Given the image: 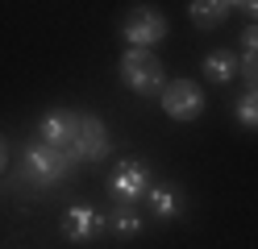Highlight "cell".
Segmentation results:
<instances>
[{
    "label": "cell",
    "instance_id": "obj_14",
    "mask_svg": "<svg viewBox=\"0 0 258 249\" xmlns=\"http://www.w3.org/2000/svg\"><path fill=\"white\" fill-rule=\"evenodd\" d=\"M237 75L250 83V88H258V54H241L237 58Z\"/></svg>",
    "mask_w": 258,
    "mask_h": 249
},
{
    "label": "cell",
    "instance_id": "obj_2",
    "mask_svg": "<svg viewBox=\"0 0 258 249\" xmlns=\"http://www.w3.org/2000/svg\"><path fill=\"white\" fill-rule=\"evenodd\" d=\"M150 187H154V175L142 158H121L108 175V195L117 208H138L150 195Z\"/></svg>",
    "mask_w": 258,
    "mask_h": 249
},
{
    "label": "cell",
    "instance_id": "obj_11",
    "mask_svg": "<svg viewBox=\"0 0 258 249\" xmlns=\"http://www.w3.org/2000/svg\"><path fill=\"white\" fill-rule=\"evenodd\" d=\"M200 75H204L208 83H229V79H237V54H229V50H213V54H204Z\"/></svg>",
    "mask_w": 258,
    "mask_h": 249
},
{
    "label": "cell",
    "instance_id": "obj_10",
    "mask_svg": "<svg viewBox=\"0 0 258 249\" xmlns=\"http://www.w3.org/2000/svg\"><path fill=\"white\" fill-rule=\"evenodd\" d=\"M233 5L229 0H191L187 5V17L196 21V29H217L221 21H229Z\"/></svg>",
    "mask_w": 258,
    "mask_h": 249
},
{
    "label": "cell",
    "instance_id": "obj_17",
    "mask_svg": "<svg viewBox=\"0 0 258 249\" xmlns=\"http://www.w3.org/2000/svg\"><path fill=\"white\" fill-rule=\"evenodd\" d=\"M5 162H9V145H5V137H0V175H5Z\"/></svg>",
    "mask_w": 258,
    "mask_h": 249
},
{
    "label": "cell",
    "instance_id": "obj_7",
    "mask_svg": "<svg viewBox=\"0 0 258 249\" xmlns=\"http://www.w3.org/2000/svg\"><path fill=\"white\" fill-rule=\"evenodd\" d=\"M75 133H79V112L75 108H54V112H46L38 121V141L62 149V154H71Z\"/></svg>",
    "mask_w": 258,
    "mask_h": 249
},
{
    "label": "cell",
    "instance_id": "obj_1",
    "mask_svg": "<svg viewBox=\"0 0 258 249\" xmlns=\"http://www.w3.org/2000/svg\"><path fill=\"white\" fill-rule=\"evenodd\" d=\"M121 83L134 96H163L167 88V66L154 50H125L121 54Z\"/></svg>",
    "mask_w": 258,
    "mask_h": 249
},
{
    "label": "cell",
    "instance_id": "obj_12",
    "mask_svg": "<svg viewBox=\"0 0 258 249\" xmlns=\"http://www.w3.org/2000/svg\"><path fill=\"white\" fill-rule=\"evenodd\" d=\"M108 232H112V237H121V241L138 237V232H142V216L134 208H117V212L108 216Z\"/></svg>",
    "mask_w": 258,
    "mask_h": 249
},
{
    "label": "cell",
    "instance_id": "obj_5",
    "mask_svg": "<svg viewBox=\"0 0 258 249\" xmlns=\"http://www.w3.org/2000/svg\"><path fill=\"white\" fill-rule=\"evenodd\" d=\"M121 38L129 42V50H154L167 38V17L154 9H134L121 25Z\"/></svg>",
    "mask_w": 258,
    "mask_h": 249
},
{
    "label": "cell",
    "instance_id": "obj_3",
    "mask_svg": "<svg viewBox=\"0 0 258 249\" xmlns=\"http://www.w3.org/2000/svg\"><path fill=\"white\" fill-rule=\"evenodd\" d=\"M75 166L79 162L71 154H62V149H54V145H42V141H34L25 149V158H21L25 183H34V187H54V183H62Z\"/></svg>",
    "mask_w": 258,
    "mask_h": 249
},
{
    "label": "cell",
    "instance_id": "obj_15",
    "mask_svg": "<svg viewBox=\"0 0 258 249\" xmlns=\"http://www.w3.org/2000/svg\"><path fill=\"white\" fill-rule=\"evenodd\" d=\"M241 54H258V25L241 29Z\"/></svg>",
    "mask_w": 258,
    "mask_h": 249
},
{
    "label": "cell",
    "instance_id": "obj_6",
    "mask_svg": "<svg viewBox=\"0 0 258 249\" xmlns=\"http://www.w3.org/2000/svg\"><path fill=\"white\" fill-rule=\"evenodd\" d=\"M112 149V137H108V125L100 116H88L79 112V133H75V145H71V158L75 162H104Z\"/></svg>",
    "mask_w": 258,
    "mask_h": 249
},
{
    "label": "cell",
    "instance_id": "obj_4",
    "mask_svg": "<svg viewBox=\"0 0 258 249\" xmlns=\"http://www.w3.org/2000/svg\"><path fill=\"white\" fill-rule=\"evenodd\" d=\"M158 104H163V112L171 121H196L204 112V92L196 88V79H167Z\"/></svg>",
    "mask_w": 258,
    "mask_h": 249
},
{
    "label": "cell",
    "instance_id": "obj_16",
    "mask_svg": "<svg viewBox=\"0 0 258 249\" xmlns=\"http://www.w3.org/2000/svg\"><path fill=\"white\" fill-rule=\"evenodd\" d=\"M233 13H246L250 25H258V0H246V5H233Z\"/></svg>",
    "mask_w": 258,
    "mask_h": 249
},
{
    "label": "cell",
    "instance_id": "obj_9",
    "mask_svg": "<svg viewBox=\"0 0 258 249\" xmlns=\"http://www.w3.org/2000/svg\"><path fill=\"white\" fill-rule=\"evenodd\" d=\"M146 204H150V212L158 216V220H179L183 208H187V199H183V191L175 187V183H154L150 195H146Z\"/></svg>",
    "mask_w": 258,
    "mask_h": 249
},
{
    "label": "cell",
    "instance_id": "obj_8",
    "mask_svg": "<svg viewBox=\"0 0 258 249\" xmlns=\"http://www.w3.org/2000/svg\"><path fill=\"white\" fill-rule=\"evenodd\" d=\"M58 228H62V237H67V241L84 245V241H96V237H100V232L108 228V220H104L92 204H71L67 212H62Z\"/></svg>",
    "mask_w": 258,
    "mask_h": 249
},
{
    "label": "cell",
    "instance_id": "obj_13",
    "mask_svg": "<svg viewBox=\"0 0 258 249\" xmlns=\"http://www.w3.org/2000/svg\"><path fill=\"white\" fill-rule=\"evenodd\" d=\"M233 116H237V125H246V129H258V88H250L246 96L233 104Z\"/></svg>",
    "mask_w": 258,
    "mask_h": 249
}]
</instances>
